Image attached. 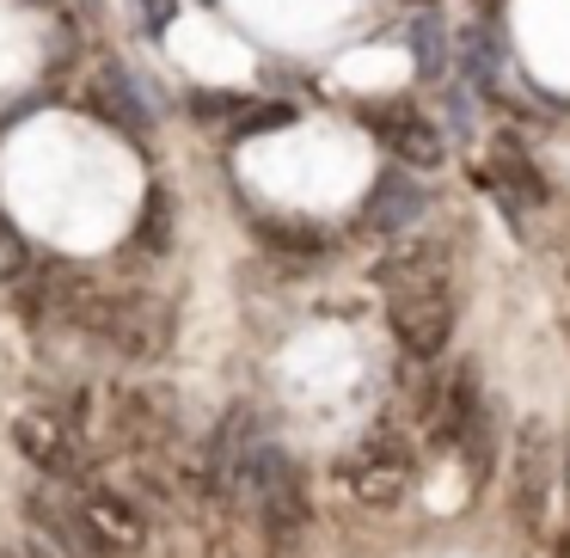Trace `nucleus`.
<instances>
[{
    "label": "nucleus",
    "instance_id": "aec40b11",
    "mask_svg": "<svg viewBox=\"0 0 570 558\" xmlns=\"http://www.w3.org/2000/svg\"><path fill=\"white\" fill-rule=\"evenodd\" d=\"M0 558H26V546H7V552H0Z\"/></svg>",
    "mask_w": 570,
    "mask_h": 558
},
{
    "label": "nucleus",
    "instance_id": "f257e3e1",
    "mask_svg": "<svg viewBox=\"0 0 570 558\" xmlns=\"http://www.w3.org/2000/svg\"><path fill=\"white\" fill-rule=\"evenodd\" d=\"M31 528L68 558H129L148 546V516L111 484H38L26 497Z\"/></svg>",
    "mask_w": 570,
    "mask_h": 558
},
{
    "label": "nucleus",
    "instance_id": "20e7f679",
    "mask_svg": "<svg viewBox=\"0 0 570 558\" xmlns=\"http://www.w3.org/2000/svg\"><path fill=\"white\" fill-rule=\"evenodd\" d=\"M411 479H417V454H411V442H399L393 430H368L344 460H337V484L368 509L405 503Z\"/></svg>",
    "mask_w": 570,
    "mask_h": 558
},
{
    "label": "nucleus",
    "instance_id": "dca6fc26",
    "mask_svg": "<svg viewBox=\"0 0 570 558\" xmlns=\"http://www.w3.org/2000/svg\"><path fill=\"white\" fill-rule=\"evenodd\" d=\"M26 558H62V546H50V540H43V533H38V540L26 546Z\"/></svg>",
    "mask_w": 570,
    "mask_h": 558
},
{
    "label": "nucleus",
    "instance_id": "9d476101",
    "mask_svg": "<svg viewBox=\"0 0 570 558\" xmlns=\"http://www.w3.org/2000/svg\"><path fill=\"white\" fill-rule=\"evenodd\" d=\"M92 111L111 117L117 129H148V105L136 99V87H129L117 68H105V75H99V87H92Z\"/></svg>",
    "mask_w": 570,
    "mask_h": 558
},
{
    "label": "nucleus",
    "instance_id": "f03ea898",
    "mask_svg": "<svg viewBox=\"0 0 570 558\" xmlns=\"http://www.w3.org/2000/svg\"><path fill=\"white\" fill-rule=\"evenodd\" d=\"M386 288V325L399 350L417 362H435L454 337V288H448V252L442 246H405L381 264Z\"/></svg>",
    "mask_w": 570,
    "mask_h": 558
},
{
    "label": "nucleus",
    "instance_id": "4468645a",
    "mask_svg": "<svg viewBox=\"0 0 570 558\" xmlns=\"http://www.w3.org/2000/svg\"><path fill=\"white\" fill-rule=\"evenodd\" d=\"M141 246L148 252H166V197L148 203V222H141Z\"/></svg>",
    "mask_w": 570,
    "mask_h": 558
},
{
    "label": "nucleus",
    "instance_id": "39448f33",
    "mask_svg": "<svg viewBox=\"0 0 570 558\" xmlns=\"http://www.w3.org/2000/svg\"><path fill=\"white\" fill-rule=\"evenodd\" d=\"M564 479V454L552 448V423L528 418L515 430V460H509V503H515V521L528 533L546 528V509H552V484Z\"/></svg>",
    "mask_w": 570,
    "mask_h": 558
},
{
    "label": "nucleus",
    "instance_id": "9b49d317",
    "mask_svg": "<svg viewBox=\"0 0 570 558\" xmlns=\"http://www.w3.org/2000/svg\"><path fill=\"white\" fill-rule=\"evenodd\" d=\"M497 173H503V178H509V185H515L528 203H540V197H546V190H540V173L528 166V154H521L515 141H497Z\"/></svg>",
    "mask_w": 570,
    "mask_h": 558
},
{
    "label": "nucleus",
    "instance_id": "f3484780",
    "mask_svg": "<svg viewBox=\"0 0 570 558\" xmlns=\"http://www.w3.org/2000/svg\"><path fill=\"white\" fill-rule=\"evenodd\" d=\"M166 13H173V0H148V19H154V26H166Z\"/></svg>",
    "mask_w": 570,
    "mask_h": 558
},
{
    "label": "nucleus",
    "instance_id": "ddd939ff",
    "mask_svg": "<svg viewBox=\"0 0 570 558\" xmlns=\"http://www.w3.org/2000/svg\"><path fill=\"white\" fill-rule=\"evenodd\" d=\"M31 271V246H26V234H19L7 215H0V283H19V276Z\"/></svg>",
    "mask_w": 570,
    "mask_h": 558
},
{
    "label": "nucleus",
    "instance_id": "6e6552de",
    "mask_svg": "<svg viewBox=\"0 0 570 558\" xmlns=\"http://www.w3.org/2000/svg\"><path fill=\"white\" fill-rule=\"evenodd\" d=\"M368 129L381 136L386 154H399L405 166H442V136L430 117H417L411 105H368Z\"/></svg>",
    "mask_w": 570,
    "mask_h": 558
},
{
    "label": "nucleus",
    "instance_id": "1a4fd4ad",
    "mask_svg": "<svg viewBox=\"0 0 570 558\" xmlns=\"http://www.w3.org/2000/svg\"><path fill=\"white\" fill-rule=\"evenodd\" d=\"M417 215H423V185H411V173H386L381 185H374L362 222H368L374 234H405Z\"/></svg>",
    "mask_w": 570,
    "mask_h": 558
},
{
    "label": "nucleus",
    "instance_id": "a211bd4d",
    "mask_svg": "<svg viewBox=\"0 0 570 558\" xmlns=\"http://www.w3.org/2000/svg\"><path fill=\"white\" fill-rule=\"evenodd\" d=\"M552 558H570V521L558 528V546H552Z\"/></svg>",
    "mask_w": 570,
    "mask_h": 558
},
{
    "label": "nucleus",
    "instance_id": "f8f14e48",
    "mask_svg": "<svg viewBox=\"0 0 570 558\" xmlns=\"http://www.w3.org/2000/svg\"><path fill=\"white\" fill-rule=\"evenodd\" d=\"M288 117H295L288 105H239V111H234V124H227V136H234V141H246V136H258V129H283Z\"/></svg>",
    "mask_w": 570,
    "mask_h": 558
},
{
    "label": "nucleus",
    "instance_id": "2eb2a0df",
    "mask_svg": "<svg viewBox=\"0 0 570 558\" xmlns=\"http://www.w3.org/2000/svg\"><path fill=\"white\" fill-rule=\"evenodd\" d=\"M435 38H442V31H435L430 19H423V26L411 31V43H417V62L430 68V75H435V62H442V43H435Z\"/></svg>",
    "mask_w": 570,
    "mask_h": 558
},
{
    "label": "nucleus",
    "instance_id": "0eeeda50",
    "mask_svg": "<svg viewBox=\"0 0 570 558\" xmlns=\"http://www.w3.org/2000/svg\"><path fill=\"white\" fill-rule=\"evenodd\" d=\"M423 430L435 435V442L460 448V435L472 430V418H479V374H472V362H460L454 374H435L430 386H423Z\"/></svg>",
    "mask_w": 570,
    "mask_h": 558
},
{
    "label": "nucleus",
    "instance_id": "7ed1b4c3",
    "mask_svg": "<svg viewBox=\"0 0 570 558\" xmlns=\"http://www.w3.org/2000/svg\"><path fill=\"white\" fill-rule=\"evenodd\" d=\"M239 497L258 509V528H264V540H271L276 552H283V546H295L301 528H307V516H313V509H307V479H301V467L276 442L252 448Z\"/></svg>",
    "mask_w": 570,
    "mask_h": 558
},
{
    "label": "nucleus",
    "instance_id": "423d86ee",
    "mask_svg": "<svg viewBox=\"0 0 570 558\" xmlns=\"http://www.w3.org/2000/svg\"><path fill=\"white\" fill-rule=\"evenodd\" d=\"M13 442L43 479H68V472L80 467V423H75V411H62L56 399H31V405L19 411Z\"/></svg>",
    "mask_w": 570,
    "mask_h": 558
},
{
    "label": "nucleus",
    "instance_id": "6ab92c4d",
    "mask_svg": "<svg viewBox=\"0 0 570 558\" xmlns=\"http://www.w3.org/2000/svg\"><path fill=\"white\" fill-rule=\"evenodd\" d=\"M564 491H570V435H564Z\"/></svg>",
    "mask_w": 570,
    "mask_h": 558
}]
</instances>
